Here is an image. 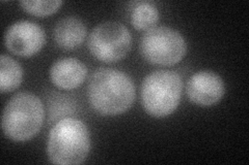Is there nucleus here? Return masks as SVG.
<instances>
[{
	"mask_svg": "<svg viewBox=\"0 0 249 165\" xmlns=\"http://www.w3.org/2000/svg\"><path fill=\"white\" fill-rule=\"evenodd\" d=\"M136 91L132 78L121 70L99 68L88 85V98L95 111L103 116H118L129 111Z\"/></svg>",
	"mask_w": 249,
	"mask_h": 165,
	"instance_id": "1",
	"label": "nucleus"
},
{
	"mask_svg": "<svg viewBox=\"0 0 249 165\" xmlns=\"http://www.w3.org/2000/svg\"><path fill=\"white\" fill-rule=\"evenodd\" d=\"M89 151V132L81 120L67 117L51 128L47 139V155L51 163L81 164L87 160Z\"/></svg>",
	"mask_w": 249,
	"mask_h": 165,
	"instance_id": "2",
	"label": "nucleus"
},
{
	"mask_svg": "<svg viewBox=\"0 0 249 165\" xmlns=\"http://www.w3.org/2000/svg\"><path fill=\"white\" fill-rule=\"evenodd\" d=\"M45 119L42 100L34 93L20 92L4 106L1 127L4 135L17 143H24L40 132Z\"/></svg>",
	"mask_w": 249,
	"mask_h": 165,
	"instance_id": "3",
	"label": "nucleus"
},
{
	"mask_svg": "<svg viewBox=\"0 0 249 165\" xmlns=\"http://www.w3.org/2000/svg\"><path fill=\"white\" fill-rule=\"evenodd\" d=\"M183 91L181 76L173 70H156L147 75L142 85V104L154 118H165L180 105Z\"/></svg>",
	"mask_w": 249,
	"mask_h": 165,
	"instance_id": "4",
	"label": "nucleus"
},
{
	"mask_svg": "<svg viewBox=\"0 0 249 165\" xmlns=\"http://www.w3.org/2000/svg\"><path fill=\"white\" fill-rule=\"evenodd\" d=\"M139 48L147 62L162 66L178 63L187 53V44L183 35L167 26H155L145 31Z\"/></svg>",
	"mask_w": 249,
	"mask_h": 165,
	"instance_id": "5",
	"label": "nucleus"
},
{
	"mask_svg": "<svg viewBox=\"0 0 249 165\" xmlns=\"http://www.w3.org/2000/svg\"><path fill=\"white\" fill-rule=\"evenodd\" d=\"M88 46L96 59L113 63L127 56L132 46V36L129 29L122 23L103 22L89 33Z\"/></svg>",
	"mask_w": 249,
	"mask_h": 165,
	"instance_id": "6",
	"label": "nucleus"
},
{
	"mask_svg": "<svg viewBox=\"0 0 249 165\" xmlns=\"http://www.w3.org/2000/svg\"><path fill=\"white\" fill-rule=\"evenodd\" d=\"M46 44L44 29L30 21H18L7 28L4 35L6 49L20 57H31Z\"/></svg>",
	"mask_w": 249,
	"mask_h": 165,
	"instance_id": "7",
	"label": "nucleus"
},
{
	"mask_svg": "<svg viewBox=\"0 0 249 165\" xmlns=\"http://www.w3.org/2000/svg\"><path fill=\"white\" fill-rule=\"evenodd\" d=\"M186 93L193 104L211 106L222 99L225 86L219 75L211 70H202L189 78L186 86Z\"/></svg>",
	"mask_w": 249,
	"mask_h": 165,
	"instance_id": "8",
	"label": "nucleus"
},
{
	"mask_svg": "<svg viewBox=\"0 0 249 165\" xmlns=\"http://www.w3.org/2000/svg\"><path fill=\"white\" fill-rule=\"evenodd\" d=\"M88 75V67L76 58H61L50 68V78L54 86L62 90H73L83 84Z\"/></svg>",
	"mask_w": 249,
	"mask_h": 165,
	"instance_id": "9",
	"label": "nucleus"
},
{
	"mask_svg": "<svg viewBox=\"0 0 249 165\" xmlns=\"http://www.w3.org/2000/svg\"><path fill=\"white\" fill-rule=\"evenodd\" d=\"M88 34L87 26L76 17H67L56 23L54 27V42L60 49L74 50L81 45Z\"/></svg>",
	"mask_w": 249,
	"mask_h": 165,
	"instance_id": "10",
	"label": "nucleus"
},
{
	"mask_svg": "<svg viewBox=\"0 0 249 165\" xmlns=\"http://www.w3.org/2000/svg\"><path fill=\"white\" fill-rule=\"evenodd\" d=\"M23 70L20 64L9 55L0 57V92L10 93L17 90L22 83Z\"/></svg>",
	"mask_w": 249,
	"mask_h": 165,
	"instance_id": "11",
	"label": "nucleus"
},
{
	"mask_svg": "<svg viewBox=\"0 0 249 165\" xmlns=\"http://www.w3.org/2000/svg\"><path fill=\"white\" fill-rule=\"evenodd\" d=\"M160 19L157 6L152 2H137L131 12V24L136 30L147 31L155 27Z\"/></svg>",
	"mask_w": 249,
	"mask_h": 165,
	"instance_id": "12",
	"label": "nucleus"
},
{
	"mask_svg": "<svg viewBox=\"0 0 249 165\" xmlns=\"http://www.w3.org/2000/svg\"><path fill=\"white\" fill-rule=\"evenodd\" d=\"M20 5L28 14L36 15V17L45 18L47 15L56 13L62 5V1L61 0H51V1L34 0V1H21Z\"/></svg>",
	"mask_w": 249,
	"mask_h": 165,
	"instance_id": "13",
	"label": "nucleus"
}]
</instances>
